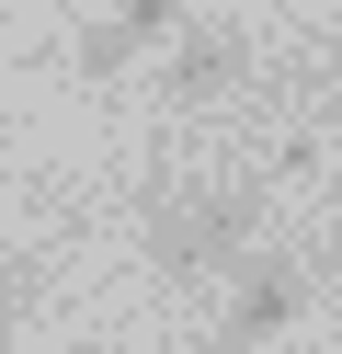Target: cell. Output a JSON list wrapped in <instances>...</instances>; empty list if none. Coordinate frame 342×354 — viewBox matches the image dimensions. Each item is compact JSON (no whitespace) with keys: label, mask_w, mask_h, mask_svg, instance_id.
I'll return each instance as SVG.
<instances>
[{"label":"cell","mask_w":342,"mask_h":354,"mask_svg":"<svg viewBox=\"0 0 342 354\" xmlns=\"http://www.w3.org/2000/svg\"><path fill=\"white\" fill-rule=\"evenodd\" d=\"M263 240V183H182L149 206V263L160 274H251Z\"/></svg>","instance_id":"obj_1"},{"label":"cell","mask_w":342,"mask_h":354,"mask_svg":"<svg viewBox=\"0 0 342 354\" xmlns=\"http://www.w3.org/2000/svg\"><path fill=\"white\" fill-rule=\"evenodd\" d=\"M240 69H251V24H240V12H194V24L160 46V92H171V103L240 92Z\"/></svg>","instance_id":"obj_2"},{"label":"cell","mask_w":342,"mask_h":354,"mask_svg":"<svg viewBox=\"0 0 342 354\" xmlns=\"http://www.w3.org/2000/svg\"><path fill=\"white\" fill-rule=\"evenodd\" d=\"M296 308H308V263L263 252L251 274H228V308H217V343H228V354H263L274 331H296Z\"/></svg>","instance_id":"obj_3"},{"label":"cell","mask_w":342,"mask_h":354,"mask_svg":"<svg viewBox=\"0 0 342 354\" xmlns=\"http://www.w3.org/2000/svg\"><path fill=\"white\" fill-rule=\"evenodd\" d=\"M182 35V0H103L80 24V80H126L137 57H160Z\"/></svg>","instance_id":"obj_4"},{"label":"cell","mask_w":342,"mask_h":354,"mask_svg":"<svg viewBox=\"0 0 342 354\" xmlns=\"http://www.w3.org/2000/svg\"><path fill=\"white\" fill-rule=\"evenodd\" d=\"M12 308H23V274H0V320H12Z\"/></svg>","instance_id":"obj_5"}]
</instances>
